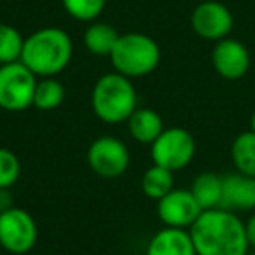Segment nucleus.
Instances as JSON below:
<instances>
[{"label":"nucleus","mask_w":255,"mask_h":255,"mask_svg":"<svg viewBox=\"0 0 255 255\" xmlns=\"http://www.w3.org/2000/svg\"><path fill=\"white\" fill-rule=\"evenodd\" d=\"M245 229H247V238H248V243H250V248H255V212L245 222Z\"/></svg>","instance_id":"nucleus-24"},{"label":"nucleus","mask_w":255,"mask_h":255,"mask_svg":"<svg viewBox=\"0 0 255 255\" xmlns=\"http://www.w3.org/2000/svg\"><path fill=\"white\" fill-rule=\"evenodd\" d=\"M126 123L131 138L138 143H143V145H152L164 131L161 116L156 110L147 109V107H138Z\"/></svg>","instance_id":"nucleus-14"},{"label":"nucleus","mask_w":255,"mask_h":255,"mask_svg":"<svg viewBox=\"0 0 255 255\" xmlns=\"http://www.w3.org/2000/svg\"><path fill=\"white\" fill-rule=\"evenodd\" d=\"M250 131L255 133V112L252 114V117H250Z\"/></svg>","instance_id":"nucleus-25"},{"label":"nucleus","mask_w":255,"mask_h":255,"mask_svg":"<svg viewBox=\"0 0 255 255\" xmlns=\"http://www.w3.org/2000/svg\"><path fill=\"white\" fill-rule=\"evenodd\" d=\"M110 61L114 70L124 77H145L156 70L161 61L159 44L145 33L128 32L119 37L110 53Z\"/></svg>","instance_id":"nucleus-4"},{"label":"nucleus","mask_w":255,"mask_h":255,"mask_svg":"<svg viewBox=\"0 0 255 255\" xmlns=\"http://www.w3.org/2000/svg\"><path fill=\"white\" fill-rule=\"evenodd\" d=\"M189 191L196 198L201 210H215L220 208L222 203V177L212 171H203L192 180Z\"/></svg>","instance_id":"nucleus-15"},{"label":"nucleus","mask_w":255,"mask_h":255,"mask_svg":"<svg viewBox=\"0 0 255 255\" xmlns=\"http://www.w3.org/2000/svg\"><path fill=\"white\" fill-rule=\"evenodd\" d=\"M171 191H173V171L157 164L147 168L142 177V192L147 198L159 201Z\"/></svg>","instance_id":"nucleus-18"},{"label":"nucleus","mask_w":255,"mask_h":255,"mask_svg":"<svg viewBox=\"0 0 255 255\" xmlns=\"http://www.w3.org/2000/svg\"><path fill=\"white\" fill-rule=\"evenodd\" d=\"M189 234L198 255H248L250 252L243 220L229 210H205Z\"/></svg>","instance_id":"nucleus-1"},{"label":"nucleus","mask_w":255,"mask_h":255,"mask_svg":"<svg viewBox=\"0 0 255 255\" xmlns=\"http://www.w3.org/2000/svg\"><path fill=\"white\" fill-rule=\"evenodd\" d=\"M65 86L56 77H40L35 86L33 107L39 110H54L65 100Z\"/></svg>","instance_id":"nucleus-19"},{"label":"nucleus","mask_w":255,"mask_h":255,"mask_svg":"<svg viewBox=\"0 0 255 255\" xmlns=\"http://www.w3.org/2000/svg\"><path fill=\"white\" fill-rule=\"evenodd\" d=\"M95 116L107 124H121L138 109V95L131 79L117 72L105 74L96 81L91 93Z\"/></svg>","instance_id":"nucleus-3"},{"label":"nucleus","mask_w":255,"mask_h":255,"mask_svg":"<svg viewBox=\"0 0 255 255\" xmlns=\"http://www.w3.org/2000/svg\"><path fill=\"white\" fill-rule=\"evenodd\" d=\"M231 159L238 173L255 177V133L243 131L231 145Z\"/></svg>","instance_id":"nucleus-17"},{"label":"nucleus","mask_w":255,"mask_h":255,"mask_svg":"<svg viewBox=\"0 0 255 255\" xmlns=\"http://www.w3.org/2000/svg\"><path fill=\"white\" fill-rule=\"evenodd\" d=\"M248 255H255V248H254L252 252H248Z\"/></svg>","instance_id":"nucleus-26"},{"label":"nucleus","mask_w":255,"mask_h":255,"mask_svg":"<svg viewBox=\"0 0 255 255\" xmlns=\"http://www.w3.org/2000/svg\"><path fill=\"white\" fill-rule=\"evenodd\" d=\"M88 164L98 177L117 178L129 166V150L116 136H100L88 149Z\"/></svg>","instance_id":"nucleus-8"},{"label":"nucleus","mask_w":255,"mask_h":255,"mask_svg":"<svg viewBox=\"0 0 255 255\" xmlns=\"http://www.w3.org/2000/svg\"><path fill=\"white\" fill-rule=\"evenodd\" d=\"M201 213V206L187 189H173L157 201V215L166 227L189 231Z\"/></svg>","instance_id":"nucleus-10"},{"label":"nucleus","mask_w":255,"mask_h":255,"mask_svg":"<svg viewBox=\"0 0 255 255\" xmlns=\"http://www.w3.org/2000/svg\"><path fill=\"white\" fill-rule=\"evenodd\" d=\"M191 26L198 37L205 40H219L229 37L234 26L233 12L217 0H205L194 7L191 14Z\"/></svg>","instance_id":"nucleus-9"},{"label":"nucleus","mask_w":255,"mask_h":255,"mask_svg":"<svg viewBox=\"0 0 255 255\" xmlns=\"http://www.w3.org/2000/svg\"><path fill=\"white\" fill-rule=\"evenodd\" d=\"M212 63L220 77L227 81H238L245 77L250 68V53L243 42L226 37L213 47Z\"/></svg>","instance_id":"nucleus-11"},{"label":"nucleus","mask_w":255,"mask_h":255,"mask_svg":"<svg viewBox=\"0 0 255 255\" xmlns=\"http://www.w3.org/2000/svg\"><path fill=\"white\" fill-rule=\"evenodd\" d=\"M145 255H198L187 229L164 227L152 236Z\"/></svg>","instance_id":"nucleus-13"},{"label":"nucleus","mask_w":255,"mask_h":255,"mask_svg":"<svg viewBox=\"0 0 255 255\" xmlns=\"http://www.w3.org/2000/svg\"><path fill=\"white\" fill-rule=\"evenodd\" d=\"M154 164L170 171L184 170L196 156V140L184 128H164L159 138L150 145Z\"/></svg>","instance_id":"nucleus-6"},{"label":"nucleus","mask_w":255,"mask_h":255,"mask_svg":"<svg viewBox=\"0 0 255 255\" xmlns=\"http://www.w3.org/2000/svg\"><path fill=\"white\" fill-rule=\"evenodd\" d=\"M12 206H14V201H12L11 189H0V213L7 212Z\"/></svg>","instance_id":"nucleus-23"},{"label":"nucleus","mask_w":255,"mask_h":255,"mask_svg":"<svg viewBox=\"0 0 255 255\" xmlns=\"http://www.w3.org/2000/svg\"><path fill=\"white\" fill-rule=\"evenodd\" d=\"M107 0H61V5L74 19L82 23H91L105 9Z\"/></svg>","instance_id":"nucleus-21"},{"label":"nucleus","mask_w":255,"mask_h":255,"mask_svg":"<svg viewBox=\"0 0 255 255\" xmlns=\"http://www.w3.org/2000/svg\"><path fill=\"white\" fill-rule=\"evenodd\" d=\"M37 77L25 63L0 65V109L7 112H21L33 107Z\"/></svg>","instance_id":"nucleus-5"},{"label":"nucleus","mask_w":255,"mask_h":255,"mask_svg":"<svg viewBox=\"0 0 255 255\" xmlns=\"http://www.w3.org/2000/svg\"><path fill=\"white\" fill-rule=\"evenodd\" d=\"M74 54L72 39L63 28L47 26L30 33L23 46L21 63L37 77H56L68 67Z\"/></svg>","instance_id":"nucleus-2"},{"label":"nucleus","mask_w":255,"mask_h":255,"mask_svg":"<svg viewBox=\"0 0 255 255\" xmlns=\"http://www.w3.org/2000/svg\"><path fill=\"white\" fill-rule=\"evenodd\" d=\"M23 46L25 39L19 30L7 23H0V65L21 61Z\"/></svg>","instance_id":"nucleus-20"},{"label":"nucleus","mask_w":255,"mask_h":255,"mask_svg":"<svg viewBox=\"0 0 255 255\" xmlns=\"http://www.w3.org/2000/svg\"><path fill=\"white\" fill-rule=\"evenodd\" d=\"M39 227L26 210L12 206L0 213V247L12 255H25L35 247Z\"/></svg>","instance_id":"nucleus-7"},{"label":"nucleus","mask_w":255,"mask_h":255,"mask_svg":"<svg viewBox=\"0 0 255 255\" xmlns=\"http://www.w3.org/2000/svg\"><path fill=\"white\" fill-rule=\"evenodd\" d=\"M119 33L109 23H91L84 32V46L95 56H110L119 40Z\"/></svg>","instance_id":"nucleus-16"},{"label":"nucleus","mask_w":255,"mask_h":255,"mask_svg":"<svg viewBox=\"0 0 255 255\" xmlns=\"http://www.w3.org/2000/svg\"><path fill=\"white\" fill-rule=\"evenodd\" d=\"M21 173V163L12 150L0 147V189H11Z\"/></svg>","instance_id":"nucleus-22"},{"label":"nucleus","mask_w":255,"mask_h":255,"mask_svg":"<svg viewBox=\"0 0 255 255\" xmlns=\"http://www.w3.org/2000/svg\"><path fill=\"white\" fill-rule=\"evenodd\" d=\"M220 208L229 212L255 210V177L229 173L222 177V203Z\"/></svg>","instance_id":"nucleus-12"}]
</instances>
